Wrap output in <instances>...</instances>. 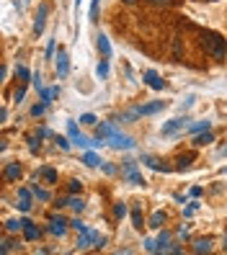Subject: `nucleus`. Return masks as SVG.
Here are the masks:
<instances>
[{
	"mask_svg": "<svg viewBox=\"0 0 227 255\" xmlns=\"http://www.w3.org/2000/svg\"><path fill=\"white\" fill-rule=\"evenodd\" d=\"M202 47L209 57H215V59H225L227 54V44H225V36L217 34V31H204L202 34Z\"/></svg>",
	"mask_w": 227,
	"mask_h": 255,
	"instance_id": "1",
	"label": "nucleus"
},
{
	"mask_svg": "<svg viewBox=\"0 0 227 255\" xmlns=\"http://www.w3.org/2000/svg\"><path fill=\"white\" fill-rule=\"evenodd\" d=\"M106 142H109L111 147H116V149H132L134 147V139L132 137H127V134H122V131H111L109 137H106Z\"/></svg>",
	"mask_w": 227,
	"mask_h": 255,
	"instance_id": "2",
	"label": "nucleus"
},
{
	"mask_svg": "<svg viewBox=\"0 0 227 255\" xmlns=\"http://www.w3.org/2000/svg\"><path fill=\"white\" fill-rule=\"evenodd\" d=\"M186 127H189V116H176V119H171V122L163 124L160 134H163V137H168V134H176L178 129H186Z\"/></svg>",
	"mask_w": 227,
	"mask_h": 255,
	"instance_id": "3",
	"label": "nucleus"
},
{
	"mask_svg": "<svg viewBox=\"0 0 227 255\" xmlns=\"http://www.w3.org/2000/svg\"><path fill=\"white\" fill-rule=\"evenodd\" d=\"M54 70H57V78H67V72H70V54H67L65 49H59L57 62H54Z\"/></svg>",
	"mask_w": 227,
	"mask_h": 255,
	"instance_id": "4",
	"label": "nucleus"
},
{
	"mask_svg": "<svg viewBox=\"0 0 227 255\" xmlns=\"http://www.w3.org/2000/svg\"><path fill=\"white\" fill-rule=\"evenodd\" d=\"M47 16H49V5H47V3H41V5H39V10H36V16H34V34H36V36L44 31Z\"/></svg>",
	"mask_w": 227,
	"mask_h": 255,
	"instance_id": "5",
	"label": "nucleus"
},
{
	"mask_svg": "<svg viewBox=\"0 0 227 255\" xmlns=\"http://www.w3.org/2000/svg\"><path fill=\"white\" fill-rule=\"evenodd\" d=\"M124 175H127V181H129V183H134V186H145V178L137 173V162H132V160H129V162L124 165Z\"/></svg>",
	"mask_w": 227,
	"mask_h": 255,
	"instance_id": "6",
	"label": "nucleus"
},
{
	"mask_svg": "<svg viewBox=\"0 0 227 255\" xmlns=\"http://www.w3.org/2000/svg\"><path fill=\"white\" fill-rule=\"evenodd\" d=\"M142 78H145V85H150L153 91H163V88H165V80L160 78V75H158L155 70H147V72L142 75Z\"/></svg>",
	"mask_w": 227,
	"mask_h": 255,
	"instance_id": "7",
	"label": "nucleus"
},
{
	"mask_svg": "<svg viewBox=\"0 0 227 255\" xmlns=\"http://www.w3.org/2000/svg\"><path fill=\"white\" fill-rule=\"evenodd\" d=\"M49 232L57 235V237H62V235L67 232V222H65L62 217H52V219H49Z\"/></svg>",
	"mask_w": 227,
	"mask_h": 255,
	"instance_id": "8",
	"label": "nucleus"
},
{
	"mask_svg": "<svg viewBox=\"0 0 227 255\" xmlns=\"http://www.w3.org/2000/svg\"><path fill=\"white\" fill-rule=\"evenodd\" d=\"M21 222H23V237L26 240H39L41 237V230L36 227L31 219H21Z\"/></svg>",
	"mask_w": 227,
	"mask_h": 255,
	"instance_id": "9",
	"label": "nucleus"
},
{
	"mask_svg": "<svg viewBox=\"0 0 227 255\" xmlns=\"http://www.w3.org/2000/svg\"><path fill=\"white\" fill-rule=\"evenodd\" d=\"M142 162L147 165V168H153V170H158V173H168L171 168L165 162H160L158 157H150V155H142Z\"/></svg>",
	"mask_w": 227,
	"mask_h": 255,
	"instance_id": "10",
	"label": "nucleus"
},
{
	"mask_svg": "<svg viewBox=\"0 0 227 255\" xmlns=\"http://www.w3.org/2000/svg\"><path fill=\"white\" fill-rule=\"evenodd\" d=\"M18 175H21V165L18 162H8L3 168V178H5V181H18Z\"/></svg>",
	"mask_w": 227,
	"mask_h": 255,
	"instance_id": "11",
	"label": "nucleus"
},
{
	"mask_svg": "<svg viewBox=\"0 0 227 255\" xmlns=\"http://www.w3.org/2000/svg\"><path fill=\"white\" fill-rule=\"evenodd\" d=\"M163 109H165V103H163V101H155V103H147V106H137L140 116H153V114H158V111H163Z\"/></svg>",
	"mask_w": 227,
	"mask_h": 255,
	"instance_id": "12",
	"label": "nucleus"
},
{
	"mask_svg": "<svg viewBox=\"0 0 227 255\" xmlns=\"http://www.w3.org/2000/svg\"><path fill=\"white\" fill-rule=\"evenodd\" d=\"M21 212H28V209H31V191L28 188H21L18 191V204H16Z\"/></svg>",
	"mask_w": 227,
	"mask_h": 255,
	"instance_id": "13",
	"label": "nucleus"
},
{
	"mask_svg": "<svg viewBox=\"0 0 227 255\" xmlns=\"http://www.w3.org/2000/svg\"><path fill=\"white\" fill-rule=\"evenodd\" d=\"M209 142H215V134H212L209 129H207V131H199V134L194 137V144H196V147H204V144H209Z\"/></svg>",
	"mask_w": 227,
	"mask_h": 255,
	"instance_id": "14",
	"label": "nucleus"
},
{
	"mask_svg": "<svg viewBox=\"0 0 227 255\" xmlns=\"http://www.w3.org/2000/svg\"><path fill=\"white\" fill-rule=\"evenodd\" d=\"M96 39H98V41H96V44H98V52H101L103 57H111V44H109V36L98 34Z\"/></svg>",
	"mask_w": 227,
	"mask_h": 255,
	"instance_id": "15",
	"label": "nucleus"
},
{
	"mask_svg": "<svg viewBox=\"0 0 227 255\" xmlns=\"http://www.w3.org/2000/svg\"><path fill=\"white\" fill-rule=\"evenodd\" d=\"M171 250V232H160L158 237V253H168Z\"/></svg>",
	"mask_w": 227,
	"mask_h": 255,
	"instance_id": "16",
	"label": "nucleus"
},
{
	"mask_svg": "<svg viewBox=\"0 0 227 255\" xmlns=\"http://www.w3.org/2000/svg\"><path fill=\"white\" fill-rule=\"evenodd\" d=\"M132 227H134V230H142V227H145V222H142V209H140V206L132 209Z\"/></svg>",
	"mask_w": 227,
	"mask_h": 255,
	"instance_id": "17",
	"label": "nucleus"
},
{
	"mask_svg": "<svg viewBox=\"0 0 227 255\" xmlns=\"http://www.w3.org/2000/svg\"><path fill=\"white\" fill-rule=\"evenodd\" d=\"M39 96H41V101H44V103H52V98H57V96H59V88H41Z\"/></svg>",
	"mask_w": 227,
	"mask_h": 255,
	"instance_id": "18",
	"label": "nucleus"
},
{
	"mask_svg": "<svg viewBox=\"0 0 227 255\" xmlns=\"http://www.w3.org/2000/svg\"><path fill=\"white\" fill-rule=\"evenodd\" d=\"M13 250H18V243H16V240H10V237H5L3 245H0V253L8 255V253H13Z\"/></svg>",
	"mask_w": 227,
	"mask_h": 255,
	"instance_id": "19",
	"label": "nucleus"
},
{
	"mask_svg": "<svg viewBox=\"0 0 227 255\" xmlns=\"http://www.w3.org/2000/svg\"><path fill=\"white\" fill-rule=\"evenodd\" d=\"M163 224H165V214H163V212H155L153 217H150L147 227H155V230H158V227H163Z\"/></svg>",
	"mask_w": 227,
	"mask_h": 255,
	"instance_id": "20",
	"label": "nucleus"
},
{
	"mask_svg": "<svg viewBox=\"0 0 227 255\" xmlns=\"http://www.w3.org/2000/svg\"><path fill=\"white\" fill-rule=\"evenodd\" d=\"M212 250V240H196L194 243V253H209Z\"/></svg>",
	"mask_w": 227,
	"mask_h": 255,
	"instance_id": "21",
	"label": "nucleus"
},
{
	"mask_svg": "<svg viewBox=\"0 0 227 255\" xmlns=\"http://www.w3.org/2000/svg\"><path fill=\"white\" fill-rule=\"evenodd\" d=\"M83 162L88 165V168H96V165H101V157H98L96 152H85V155H83Z\"/></svg>",
	"mask_w": 227,
	"mask_h": 255,
	"instance_id": "22",
	"label": "nucleus"
},
{
	"mask_svg": "<svg viewBox=\"0 0 227 255\" xmlns=\"http://www.w3.org/2000/svg\"><path fill=\"white\" fill-rule=\"evenodd\" d=\"M96 75H98L101 80H106V78H109V62H106V59H101V62L96 65Z\"/></svg>",
	"mask_w": 227,
	"mask_h": 255,
	"instance_id": "23",
	"label": "nucleus"
},
{
	"mask_svg": "<svg viewBox=\"0 0 227 255\" xmlns=\"http://www.w3.org/2000/svg\"><path fill=\"white\" fill-rule=\"evenodd\" d=\"M39 175H41L47 183H57V173H54L52 168H41V170H39Z\"/></svg>",
	"mask_w": 227,
	"mask_h": 255,
	"instance_id": "24",
	"label": "nucleus"
},
{
	"mask_svg": "<svg viewBox=\"0 0 227 255\" xmlns=\"http://www.w3.org/2000/svg\"><path fill=\"white\" fill-rule=\"evenodd\" d=\"M67 206H72L75 212H83V209H85V201L78 199V196H72V199H67Z\"/></svg>",
	"mask_w": 227,
	"mask_h": 255,
	"instance_id": "25",
	"label": "nucleus"
},
{
	"mask_svg": "<svg viewBox=\"0 0 227 255\" xmlns=\"http://www.w3.org/2000/svg\"><path fill=\"white\" fill-rule=\"evenodd\" d=\"M5 230H8V232L23 230V222H21V219H8V222H5Z\"/></svg>",
	"mask_w": 227,
	"mask_h": 255,
	"instance_id": "26",
	"label": "nucleus"
},
{
	"mask_svg": "<svg viewBox=\"0 0 227 255\" xmlns=\"http://www.w3.org/2000/svg\"><path fill=\"white\" fill-rule=\"evenodd\" d=\"M191 160H194L191 155H181L178 157V170H189L191 168Z\"/></svg>",
	"mask_w": 227,
	"mask_h": 255,
	"instance_id": "27",
	"label": "nucleus"
},
{
	"mask_svg": "<svg viewBox=\"0 0 227 255\" xmlns=\"http://www.w3.org/2000/svg\"><path fill=\"white\" fill-rule=\"evenodd\" d=\"M16 78H21V80L26 83V80H31V78H34V75H31V72H28V70H26L23 65H18V67H16Z\"/></svg>",
	"mask_w": 227,
	"mask_h": 255,
	"instance_id": "28",
	"label": "nucleus"
},
{
	"mask_svg": "<svg viewBox=\"0 0 227 255\" xmlns=\"http://www.w3.org/2000/svg\"><path fill=\"white\" fill-rule=\"evenodd\" d=\"M31 191H34V196H36L39 201H49V191H44V188H39V186H34Z\"/></svg>",
	"mask_w": 227,
	"mask_h": 255,
	"instance_id": "29",
	"label": "nucleus"
},
{
	"mask_svg": "<svg viewBox=\"0 0 227 255\" xmlns=\"http://www.w3.org/2000/svg\"><path fill=\"white\" fill-rule=\"evenodd\" d=\"M209 127H212V122H207V119H204V122H199V124H194V127H189V129H191L194 134H199V131H207Z\"/></svg>",
	"mask_w": 227,
	"mask_h": 255,
	"instance_id": "30",
	"label": "nucleus"
},
{
	"mask_svg": "<svg viewBox=\"0 0 227 255\" xmlns=\"http://www.w3.org/2000/svg\"><path fill=\"white\" fill-rule=\"evenodd\" d=\"M67 131H70V139H78L80 137V129H78V124H75V122H67Z\"/></svg>",
	"mask_w": 227,
	"mask_h": 255,
	"instance_id": "31",
	"label": "nucleus"
},
{
	"mask_svg": "<svg viewBox=\"0 0 227 255\" xmlns=\"http://www.w3.org/2000/svg\"><path fill=\"white\" fill-rule=\"evenodd\" d=\"M114 217H116V219H124V217H127V206H124V204H116V206H114Z\"/></svg>",
	"mask_w": 227,
	"mask_h": 255,
	"instance_id": "32",
	"label": "nucleus"
},
{
	"mask_svg": "<svg viewBox=\"0 0 227 255\" xmlns=\"http://www.w3.org/2000/svg\"><path fill=\"white\" fill-rule=\"evenodd\" d=\"M47 106H49V103H44V101H41V103H36V106L31 109V116H41L44 111H47Z\"/></svg>",
	"mask_w": 227,
	"mask_h": 255,
	"instance_id": "33",
	"label": "nucleus"
},
{
	"mask_svg": "<svg viewBox=\"0 0 227 255\" xmlns=\"http://www.w3.org/2000/svg\"><path fill=\"white\" fill-rule=\"evenodd\" d=\"M96 122H98V119H96L93 114H83V116H80V124H88V127H93Z\"/></svg>",
	"mask_w": 227,
	"mask_h": 255,
	"instance_id": "34",
	"label": "nucleus"
},
{
	"mask_svg": "<svg viewBox=\"0 0 227 255\" xmlns=\"http://www.w3.org/2000/svg\"><path fill=\"white\" fill-rule=\"evenodd\" d=\"M145 250H147V253H158V240H150V237H147V240H145Z\"/></svg>",
	"mask_w": 227,
	"mask_h": 255,
	"instance_id": "35",
	"label": "nucleus"
},
{
	"mask_svg": "<svg viewBox=\"0 0 227 255\" xmlns=\"http://www.w3.org/2000/svg\"><path fill=\"white\" fill-rule=\"evenodd\" d=\"M98 5H101V0H93V3H90V21H96V16H98Z\"/></svg>",
	"mask_w": 227,
	"mask_h": 255,
	"instance_id": "36",
	"label": "nucleus"
},
{
	"mask_svg": "<svg viewBox=\"0 0 227 255\" xmlns=\"http://www.w3.org/2000/svg\"><path fill=\"white\" fill-rule=\"evenodd\" d=\"M70 227H72V230H78V232H85V230H88L80 219H72V222H70Z\"/></svg>",
	"mask_w": 227,
	"mask_h": 255,
	"instance_id": "37",
	"label": "nucleus"
},
{
	"mask_svg": "<svg viewBox=\"0 0 227 255\" xmlns=\"http://www.w3.org/2000/svg\"><path fill=\"white\" fill-rule=\"evenodd\" d=\"M23 96H26V85H21L18 91L13 93V98H16V103H21V101H23Z\"/></svg>",
	"mask_w": 227,
	"mask_h": 255,
	"instance_id": "38",
	"label": "nucleus"
},
{
	"mask_svg": "<svg viewBox=\"0 0 227 255\" xmlns=\"http://www.w3.org/2000/svg\"><path fill=\"white\" fill-rule=\"evenodd\" d=\"M194 103H196V96H186V101L181 103V109H191Z\"/></svg>",
	"mask_w": 227,
	"mask_h": 255,
	"instance_id": "39",
	"label": "nucleus"
},
{
	"mask_svg": "<svg viewBox=\"0 0 227 255\" xmlns=\"http://www.w3.org/2000/svg\"><path fill=\"white\" fill-rule=\"evenodd\" d=\"M31 83H34V88H36V91H41V88H44V85H41V75H39V72H34Z\"/></svg>",
	"mask_w": 227,
	"mask_h": 255,
	"instance_id": "40",
	"label": "nucleus"
},
{
	"mask_svg": "<svg viewBox=\"0 0 227 255\" xmlns=\"http://www.w3.org/2000/svg\"><path fill=\"white\" fill-rule=\"evenodd\" d=\"M80 188H83L80 181H70V193H80Z\"/></svg>",
	"mask_w": 227,
	"mask_h": 255,
	"instance_id": "41",
	"label": "nucleus"
},
{
	"mask_svg": "<svg viewBox=\"0 0 227 255\" xmlns=\"http://www.w3.org/2000/svg\"><path fill=\"white\" fill-rule=\"evenodd\" d=\"M47 57H52L54 54V39H49V44H47V52H44Z\"/></svg>",
	"mask_w": 227,
	"mask_h": 255,
	"instance_id": "42",
	"label": "nucleus"
},
{
	"mask_svg": "<svg viewBox=\"0 0 227 255\" xmlns=\"http://www.w3.org/2000/svg\"><path fill=\"white\" fill-rule=\"evenodd\" d=\"M57 144H59V147H62V149H70V142H67L65 137H57Z\"/></svg>",
	"mask_w": 227,
	"mask_h": 255,
	"instance_id": "43",
	"label": "nucleus"
},
{
	"mask_svg": "<svg viewBox=\"0 0 227 255\" xmlns=\"http://www.w3.org/2000/svg\"><path fill=\"white\" fill-rule=\"evenodd\" d=\"M191 196H194V199H196V196H202V188H199V186H194V188H191Z\"/></svg>",
	"mask_w": 227,
	"mask_h": 255,
	"instance_id": "44",
	"label": "nucleus"
},
{
	"mask_svg": "<svg viewBox=\"0 0 227 255\" xmlns=\"http://www.w3.org/2000/svg\"><path fill=\"white\" fill-rule=\"evenodd\" d=\"M153 3H158V5H168L171 0H153Z\"/></svg>",
	"mask_w": 227,
	"mask_h": 255,
	"instance_id": "45",
	"label": "nucleus"
},
{
	"mask_svg": "<svg viewBox=\"0 0 227 255\" xmlns=\"http://www.w3.org/2000/svg\"><path fill=\"white\" fill-rule=\"evenodd\" d=\"M220 155H227V147H222V149H220Z\"/></svg>",
	"mask_w": 227,
	"mask_h": 255,
	"instance_id": "46",
	"label": "nucleus"
},
{
	"mask_svg": "<svg viewBox=\"0 0 227 255\" xmlns=\"http://www.w3.org/2000/svg\"><path fill=\"white\" fill-rule=\"evenodd\" d=\"M80 3H83V0H75V8H80Z\"/></svg>",
	"mask_w": 227,
	"mask_h": 255,
	"instance_id": "47",
	"label": "nucleus"
},
{
	"mask_svg": "<svg viewBox=\"0 0 227 255\" xmlns=\"http://www.w3.org/2000/svg\"><path fill=\"white\" fill-rule=\"evenodd\" d=\"M124 3H129V5H132V3H137V0H124Z\"/></svg>",
	"mask_w": 227,
	"mask_h": 255,
	"instance_id": "48",
	"label": "nucleus"
},
{
	"mask_svg": "<svg viewBox=\"0 0 227 255\" xmlns=\"http://www.w3.org/2000/svg\"><path fill=\"white\" fill-rule=\"evenodd\" d=\"M23 3H28V0H23Z\"/></svg>",
	"mask_w": 227,
	"mask_h": 255,
	"instance_id": "49",
	"label": "nucleus"
},
{
	"mask_svg": "<svg viewBox=\"0 0 227 255\" xmlns=\"http://www.w3.org/2000/svg\"><path fill=\"white\" fill-rule=\"evenodd\" d=\"M225 173H227V168H225Z\"/></svg>",
	"mask_w": 227,
	"mask_h": 255,
	"instance_id": "50",
	"label": "nucleus"
}]
</instances>
